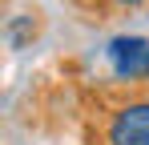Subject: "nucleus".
I'll list each match as a JSON object with an SVG mask.
<instances>
[{
  "label": "nucleus",
  "instance_id": "obj_1",
  "mask_svg": "<svg viewBox=\"0 0 149 145\" xmlns=\"http://www.w3.org/2000/svg\"><path fill=\"white\" fill-rule=\"evenodd\" d=\"M109 145H149V101H129L113 113Z\"/></svg>",
  "mask_w": 149,
  "mask_h": 145
},
{
  "label": "nucleus",
  "instance_id": "obj_2",
  "mask_svg": "<svg viewBox=\"0 0 149 145\" xmlns=\"http://www.w3.org/2000/svg\"><path fill=\"white\" fill-rule=\"evenodd\" d=\"M105 52H109V65L121 81L149 72V40H141V36H117V40H109Z\"/></svg>",
  "mask_w": 149,
  "mask_h": 145
},
{
  "label": "nucleus",
  "instance_id": "obj_3",
  "mask_svg": "<svg viewBox=\"0 0 149 145\" xmlns=\"http://www.w3.org/2000/svg\"><path fill=\"white\" fill-rule=\"evenodd\" d=\"M28 32H36V20L32 16H16V20L8 24V40H12V48H20L24 45V36Z\"/></svg>",
  "mask_w": 149,
  "mask_h": 145
},
{
  "label": "nucleus",
  "instance_id": "obj_4",
  "mask_svg": "<svg viewBox=\"0 0 149 145\" xmlns=\"http://www.w3.org/2000/svg\"><path fill=\"white\" fill-rule=\"evenodd\" d=\"M117 4H125V8H137V4H145V0H117Z\"/></svg>",
  "mask_w": 149,
  "mask_h": 145
}]
</instances>
